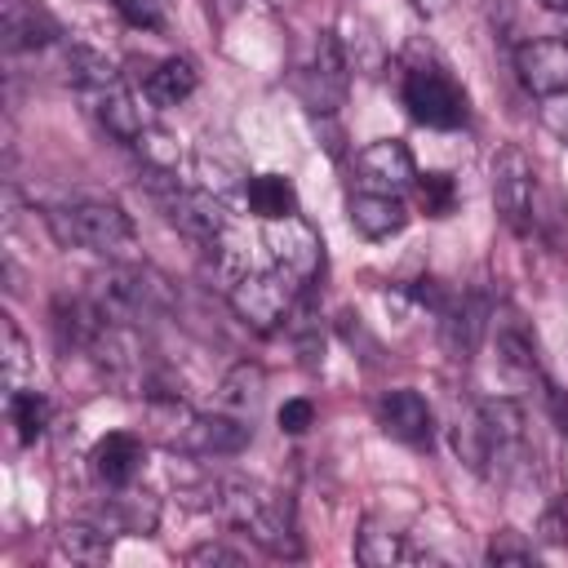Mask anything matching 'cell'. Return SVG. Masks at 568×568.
Returning <instances> with one entry per match:
<instances>
[{
  "instance_id": "4316f807",
  "label": "cell",
  "mask_w": 568,
  "mask_h": 568,
  "mask_svg": "<svg viewBox=\"0 0 568 568\" xmlns=\"http://www.w3.org/2000/svg\"><path fill=\"white\" fill-rule=\"evenodd\" d=\"M9 422L18 430V444H36L49 426V399L40 390H13L9 395Z\"/></svg>"
},
{
  "instance_id": "d6a6232c",
  "label": "cell",
  "mask_w": 568,
  "mask_h": 568,
  "mask_svg": "<svg viewBox=\"0 0 568 568\" xmlns=\"http://www.w3.org/2000/svg\"><path fill=\"white\" fill-rule=\"evenodd\" d=\"M537 115H541V124H546L559 142H568V89L546 93V98H541V106H537Z\"/></svg>"
},
{
  "instance_id": "ffe728a7",
  "label": "cell",
  "mask_w": 568,
  "mask_h": 568,
  "mask_svg": "<svg viewBox=\"0 0 568 568\" xmlns=\"http://www.w3.org/2000/svg\"><path fill=\"white\" fill-rule=\"evenodd\" d=\"M355 559L368 564V568H395V564L422 559V550L404 532H395V528H386L377 519H364L359 532H355Z\"/></svg>"
},
{
  "instance_id": "5b68a950",
  "label": "cell",
  "mask_w": 568,
  "mask_h": 568,
  "mask_svg": "<svg viewBox=\"0 0 568 568\" xmlns=\"http://www.w3.org/2000/svg\"><path fill=\"white\" fill-rule=\"evenodd\" d=\"M89 297L106 320L129 324V328H142V324H151V320H160L169 311L164 280L155 271H146V266H133V262H115L102 275H93Z\"/></svg>"
},
{
  "instance_id": "d590c367",
  "label": "cell",
  "mask_w": 568,
  "mask_h": 568,
  "mask_svg": "<svg viewBox=\"0 0 568 568\" xmlns=\"http://www.w3.org/2000/svg\"><path fill=\"white\" fill-rule=\"evenodd\" d=\"M541 541H550V546H564L568 541V501H555L541 515Z\"/></svg>"
},
{
  "instance_id": "7a4b0ae2",
  "label": "cell",
  "mask_w": 568,
  "mask_h": 568,
  "mask_svg": "<svg viewBox=\"0 0 568 568\" xmlns=\"http://www.w3.org/2000/svg\"><path fill=\"white\" fill-rule=\"evenodd\" d=\"M209 510H217L226 524L248 532L275 559H297L302 555L293 501L275 488H262L253 479H217V484H209Z\"/></svg>"
},
{
  "instance_id": "e0dca14e",
  "label": "cell",
  "mask_w": 568,
  "mask_h": 568,
  "mask_svg": "<svg viewBox=\"0 0 568 568\" xmlns=\"http://www.w3.org/2000/svg\"><path fill=\"white\" fill-rule=\"evenodd\" d=\"M0 31H4L9 53H31V49H44L58 40V22L49 18V9L40 0H4Z\"/></svg>"
},
{
  "instance_id": "8d00e7d4",
  "label": "cell",
  "mask_w": 568,
  "mask_h": 568,
  "mask_svg": "<svg viewBox=\"0 0 568 568\" xmlns=\"http://www.w3.org/2000/svg\"><path fill=\"white\" fill-rule=\"evenodd\" d=\"M546 404H550V417H555V426L568 435V395H564V390H555V386H546Z\"/></svg>"
},
{
  "instance_id": "f35d334b",
  "label": "cell",
  "mask_w": 568,
  "mask_h": 568,
  "mask_svg": "<svg viewBox=\"0 0 568 568\" xmlns=\"http://www.w3.org/2000/svg\"><path fill=\"white\" fill-rule=\"evenodd\" d=\"M546 9H555V13H568V0H541Z\"/></svg>"
},
{
  "instance_id": "f546056e",
  "label": "cell",
  "mask_w": 568,
  "mask_h": 568,
  "mask_svg": "<svg viewBox=\"0 0 568 568\" xmlns=\"http://www.w3.org/2000/svg\"><path fill=\"white\" fill-rule=\"evenodd\" d=\"M111 4L129 27H142V31H169L173 27V0H111Z\"/></svg>"
},
{
  "instance_id": "3957f363",
  "label": "cell",
  "mask_w": 568,
  "mask_h": 568,
  "mask_svg": "<svg viewBox=\"0 0 568 568\" xmlns=\"http://www.w3.org/2000/svg\"><path fill=\"white\" fill-rule=\"evenodd\" d=\"M67 80L71 89L80 93V102L89 106V115L120 142H133L146 120H142V106L129 89V80L115 71V62L89 44H71L67 49Z\"/></svg>"
},
{
  "instance_id": "7402d4cb",
  "label": "cell",
  "mask_w": 568,
  "mask_h": 568,
  "mask_svg": "<svg viewBox=\"0 0 568 568\" xmlns=\"http://www.w3.org/2000/svg\"><path fill=\"white\" fill-rule=\"evenodd\" d=\"M195 84H200V71L186 58H164V62H155V71H146L142 93L155 106H182L195 93Z\"/></svg>"
},
{
  "instance_id": "1f68e13d",
  "label": "cell",
  "mask_w": 568,
  "mask_h": 568,
  "mask_svg": "<svg viewBox=\"0 0 568 568\" xmlns=\"http://www.w3.org/2000/svg\"><path fill=\"white\" fill-rule=\"evenodd\" d=\"M488 564H537V550L532 541H524L515 528H501L493 541H488Z\"/></svg>"
},
{
  "instance_id": "603a6c76",
  "label": "cell",
  "mask_w": 568,
  "mask_h": 568,
  "mask_svg": "<svg viewBox=\"0 0 568 568\" xmlns=\"http://www.w3.org/2000/svg\"><path fill=\"white\" fill-rule=\"evenodd\" d=\"M244 200H248V209H253L262 222L297 217V186H293L284 173H257V178H248Z\"/></svg>"
},
{
  "instance_id": "30bf717a",
  "label": "cell",
  "mask_w": 568,
  "mask_h": 568,
  "mask_svg": "<svg viewBox=\"0 0 568 568\" xmlns=\"http://www.w3.org/2000/svg\"><path fill=\"white\" fill-rule=\"evenodd\" d=\"M346 89H351V62H346L342 36L320 31L315 44H311L306 67L297 71V93L315 115H333L346 102Z\"/></svg>"
},
{
  "instance_id": "8fae6325",
  "label": "cell",
  "mask_w": 568,
  "mask_h": 568,
  "mask_svg": "<svg viewBox=\"0 0 568 568\" xmlns=\"http://www.w3.org/2000/svg\"><path fill=\"white\" fill-rule=\"evenodd\" d=\"M515 75L537 98L568 89V40H559V36H532V40L515 44Z\"/></svg>"
},
{
  "instance_id": "ac0fdd59",
  "label": "cell",
  "mask_w": 568,
  "mask_h": 568,
  "mask_svg": "<svg viewBox=\"0 0 568 568\" xmlns=\"http://www.w3.org/2000/svg\"><path fill=\"white\" fill-rule=\"evenodd\" d=\"M142 439L138 435H129V430H111V435H102L98 444H93V453H89V466H93V475H98V484H106V488H129L138 475H142Z\"/></svg>"
},
{
  "instance_id": "52a82bcc",
  "label": "cell",
  "mask_w": 568,
  "mask_h": 568,
  "mask_svg": "<svg viewBox=\"0 0 568 568\" xmlns=\"http://www.w3.org/2000/svg\"><path fill=\"white\" fill-rule=\"evenodd\" d=\"M399 93H404L408 115L417 124H426V129H457L466 120V93H462V84L444 67H435V62H413L404 71V89Z\"/></svg>"
},
{
  "instance_id": "6da1fadb",
  "label": "cell",
  "mask_w": 568,
  "mask_h": 568,
  "mask_svg": "<svg viewBox=\"0 0 568 568\" xmlns=\"http://www.w3.org/2000/svg\"><path fill=\"white\" fill-rule=\"evenodd\" d=\"M453 448L475 475L510 479L528 462L524 408L515 399H479L453 422Z\"/></svg>"
},
{
  "instance_id": "484cf974",
  "label": "cell",
  "mask_w": 568,
  "mask_h": 568,
  "mask_svg": "<svg viewBox=\"0 0 568 568\" xmlns=\"http://www.w3.org/2000/svg\"><path fill=\"white\" fill-rule=\"evenodd\" d=\"M195 169H200V178H204V191H213V195H226V191H244V186H248L244 169H240L235 160H226L222 146H217L213 138L200 142V151H195Z\"/></svg>"
},
{
  "instance_id": "836d02e7",
  "label": "cell",
  "mask_w": 568,
  "mask_h": 568,
  "mask_svg": "<svg viewBox=\"0 0 568 568\" xmlns=\"http://www.w3.org/2000/svg\"><path fill=\"white\" fill-rule=\"evenodd\" d=\"M186 564H195V568H204V564L240 568V564H244V555H240V550H231V546H222V541H200V546H191V550H186Z\"/></svg>"
},
{
  "instance_id": "83f0119b",
  "label": "cell",
  "mask_w": 568,
  "mask_h": 568,
  "mask_svg": "<svg viewBox=\"0 0 568 568\" xmlns=\"http://www.w3.org/2000/svg\"><path fill=\"white\" fill-rule=\"evenodd\" d=\"M413 191H417V204L426 217H448L457 209V186L448 173H417Z\"/></svg>"
},
{
  "instance_id": "d6986e66",
  "label": "cell",
  "mask_w": 568,
  "mask_h": 568,
  "mask_svg": "<svg viewBox=\"0 0 568 568\" xmlns=\"http://www.w3.org/2000/svg\"><path fill=\"white\" fill-rule=\"evenodd\" d=\"M351 226L364 235V240H390L408 226V209L399 195H386V191H355L351 204Z\"/></svg>"
},
{
  "instance_id": "ba28073f",
  "label": "cell",
  "mask_w": 568,
  "mask_h": 568,
  "mask_svg": "<svg viewBox=\"0 0 568 568\" xmlns=\"http://www.w3.org/2000/svg\"><path fill=\"white\" fill-rule=\"evenodd\" d=\"M297 288H302V284H297L288 271L271 266V271H244L226 293H231L235 315H240L248 328L271 333V328H280V324L293 315Z\"/></svg>"
},
{
  "instance_id": "44dd1931",
  "label": "cell",
  "mask_w": 568,
  "mask_h": 568,
  "mask_svg": "<svg viewBox=\"0 0 568 568\" xmlns=\"http://www.w3.org/2000/svg\"><path fill=\"white\" fill-rule=\"evenodd\" d=\"M262 395H266V373H262L257 364L240 359V364L222 377V386H217V408L231 413V417L253 422L257 408H262Z\"/></svg>"
},
{
  "instance_id": "4fadbf2b",
  "label": "cell",
  "mask_w": 568,
  "mask_h": 568,
  "mask_svg": "<svg viewBox=\"0 0 568 568\" xmlns=\"http://www.w3.org/2000/svg\"><path fill=\"white\" fill-rule=\"evenodd\" d=\"M488 315L493 311H488V302L479 293H453L444 302V311H439V342H444V351L466 364L479 351L484 333H488Z\"/></svg>"
},
{
  "instance_id": "9a60e30c",
  "label": "cell",
  "mask_w": 568,
  "mask_h": 568,
  "mask_svg": "<svg viewBox=\"0 0 568 568\" xmlns=\"http://www.w3.org/2000/svg\"><path fill=\"white\" fill-rule=\"evenodd\" d=\"M377 426H382L395 444L422 448V444H430L435 417H430V404H426L417 390L399 386V390H386V395L377 399Z\"/></svg>"
},
{
  "instance_id": "d4e9b609",
  "label": "cell",
  "mask_w": 568,
  "mask_h": 568,
  "mask_svg": "<svg viewBox=\"0 0 568 568\" xmlns=\"http://www.w3.org/2000/svg\"><path fill=\"white\" fill-rule=\"evenodd\" d=\"M111 528L106 524H84V519H75V524H62L58 528V550L67 555V559H75V564H106L111 559Z\"/></svg>"
},
{
  "instance_id": "74e56055",
  "label": "cell",
  "mask_w": 568,
  "mask_h": 568,
  "mask_svg": "<svg viewBox=\"0 0 568 568\" xmlns=\"http://www.w3.org/2000/svg\"><path fill=\"white\" fill-rule=\"evenodd\" d=\"M417 13H426V18H439V13H448L453 9V0H408Z\"/></svg>"
},
{
  "instance_id": "9c48e42d",
  "label": "cell",
  "mask_w": 568,
  "mask_h": 568,
  "mask_svg": "<svg viewBox=\"0 0 568 568\" xmlns=\"http://www.w3.org/2000/svg\"><path fill=\"white\" fill-rule=\"evenodd\" d=\"M493 204L519 240L537 231V169L519 146H501L493 160Z\"/></svg>"
},
{
  "instance_id": "f1b7e54d",
  "label": "cell",
  "mask_w": 568,
  "mask_h": 568,
  "mask_svg": "<svg viewBox=\"0 0 568 568\" xmlns=\"http://www.w3.org/2000/svg\"><path fill=\"white\" fill-rule=\"evenodd\" d=\"M4 351H0V359H4V390L13 395V390H27V377H31V355H27V342H22V333H18V324L13 320H4Z\"/></svg>"
},
{
  "instance_id": "5bb4252c",
  "label": "cell",
  "mask_w": 568,
  "mask_h": 568,
  "mask_svg": "<svg viewBox=\"0 0 568 568\" xmlns=\"http://www.w3.org/2000/svg\"><path fill=\"white\" fill-rule=\"evenodd\" d=\"M488 333H493V346H497V364L510 373V377H537L541 373V359H537V337L528 328V320L515 311V306H497L488 315Z\"/></svg>"
},
{
  "instance_id": "2e32d148",
  "label": "cell",
  "mask_w": 568,
  "mask_h": 568,
  "mask_svg": "<svg viewBox=\"0 0 568 568\" xmlns=\"http://www.w3.org/2000/svg\"><path fill=\"white\" fill-rule=\"evenodd\" d=\"M271 248H275V266L288 271L297 284H311L320 271V235L302 222V217H284L271 222Z\"/></svg>"
},
{
  "instance_id": "cb8c5ba5",
  "label": "cell",
  "mask_w": 568,
  "mask_h": 568,
  "mask_svg": "<svg viewBox=\"0 0 568 568\" xmlns=\"http://www.w3.org/2000/svg\"><path fill=\"white\" fill-rule=\"evenodd\" d=\"M102 524H106L111 532H138V537H146V532H155V524H160V501L146 497V493H124V488H115V497H106Z\"/></svg>"
},
{
  "instance_id": "4dcf8cb0",
  "label": "cell",
  "mask_w": 568,
  "mask_h": 568,
  "mask_svg": "<svg viewBox=\"0 0 568 568\" xmlns=\"http://www.w3.org/2000/svg\"><path fill=\"white\" fill-rule=\"evenodd\" d=\"M133 146H138V155L146 160V169L151 173H173L178 169V142L164 133V129H142L138 138H133Z\"/></svg>"
},
{
  "instance_id": "ab89813d",
  "label": "cell",
  "mask_w": 568,
  "mask_h": 568,
  "mask_svg": "<svg viewBox=\"0 0 568 568\" xmlns=\"http://www.w3.org/2000/svg\"><path fill=\"white\" fill-rule=\"evenodd\" d=\"M271 4H275V9H293L297 0H271Z\"/></svg>"
},
{
  "instance_id": "e575fe53",
  "label": "cell",
  "mask_w": 568,
  "mask_h": 568,
  "mask_svg": "<svg viewBox=\"0 0 568 568\" xmlns=\"http://www.w3.org/2000/svg\"><path fill=\"white\" fill-rule=\"evenodd\" d=\"M311 426H315V404H311V399H284V408H280V430L302 435V430H311Z\"/></svg>"
},
{
  "instance_id": "8992f818",
  "label": "cell",
  "mask_w": 568,
  "mask_h": 568,
  "mask_svg": "<svg viewBox=\"0 0 568 568\" xmlns=\"http://www.w3.org/2000/svg\"><path fill=\"white\" fill-rule=\"evenodd\" d=\"M151 191L160 200V209L169 213V222L178 231H186L200 244H217L231 231V217L222 209V195L204 191V186H178L173 173H151Z\"/></svg>"
},
{
  "instance_id": "7c38bea8",
  "label": "cell",
  "mask_w": 568,
  "mask_h": 568,
  "mask_svg": "<svg viewBox=\"0 0 568 568\" xmlns=\"http://www.w3.org/2000/svg\"><path fill=\"white\" fill-rule=\"evenodd\" d=\"M359 169V186L364 191H386V195H404L417 182V164L413 151L399 138H377L355 155Z\"/></svg>"
},
{
  "instance_id": "277c9868",
  "label": "cell",
  "mask_w": 568,
  "mask_h": 568,
  "mask_svg": "<svg viewBox=\"0 0 568 568\" xmlns=\"http://www.w3.org/2000/svg\"><path fill=\"white\" fill-rule=\"evenodd\" d=\"M44 222L62 248H89L106 262H133L138 231L115 200H67V204H53Z\"/></svg>"
}]
</instances>
